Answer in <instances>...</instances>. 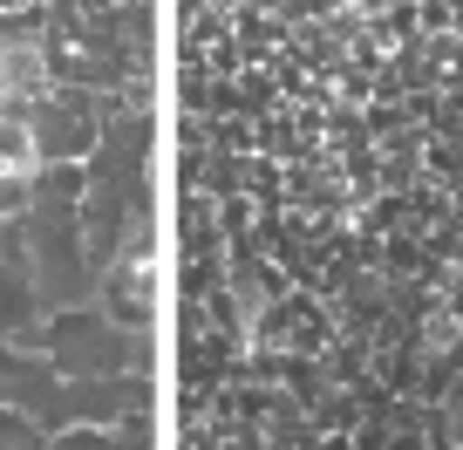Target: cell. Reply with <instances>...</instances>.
Masks as SVG:
<instances>
[{"instance_id": "obj_1", "label": "cell", "mask_w": 463, "mask_h": 450, "mask_svg": "<svg viewBox=\"0 0 463 450\" xmlns=\"http://www.w3.org/2000/svg\"><path fill=\"white\" fill-rule=\"evenodd\" d=\"M109 307L123 321H150V307H157V246H150V233H137L123 246V260L109 266Z\"/></svg>"}, {"instance_id": "obj_2", "label": "cell", "mask_w": 463, "mask_h": 450, "mask_svg": "<svg viewBox=\"0 0 463 450\" xmlns=\"http://www.w3.org/2000/svg\"><path fill=\"white\" fill-rule=\"evenodd\" d=\"M42 164V137H34L28 117H14L7 102H0V171H34Z\"/></svg>"}, {"instance_id": "obj_3", "label": "cell", "mask_w": 463, "mask_h": 450, "mask_svg": "<svg viewBox=\"0 0 463 450\" xmlns=\"http://www.w3.org/2000/svg\"><path fill=\"white\" fill-rule=\"evenodd\" d=\"M34 205V171H0V218H21Z\"/></svg>"}]
</instances>
